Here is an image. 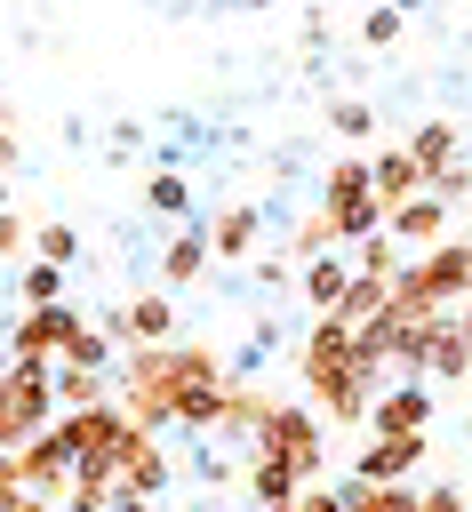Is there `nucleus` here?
Listing matches in <instances>:
<instances>
[{"instance_id":"423d86ee","label":"nucleus","mask_w":472,"mask_h":512,"mask_svg":"<svg viewBox=\"0 0 472 512\" xmlns=\"http://www.w3.org/2000/svg\"><path fill=\"white\" fill-rule=\"evenodd\" d=\"M104 328H112L120 344H168V336H176V288H144V296H128Z\"/></svg>"},{"instance_id":"ea45409f","label":"nucleus","mask_w":472,"mask_h":512,"mask_svg":"<svg viewBox=\"0 0 472 512\" xmlns=\"http://www.w3.org/2000/svg\"><path fill=\"white\" fill-rule=\"evenodd\" d=\"M248 8H264V0H248Z\"/></svg>"},{"instance_id":"f8f14e48","label":"nucleus","mask_w":472,"mask_h":512,"mask_svg":"<svg viewBox=\"0 0 472 512\" xmlns=\"http://www.w3.org/2000/svg\"><path fill=\"white\" fill-rule=\"evenodd\" d=\"M384 232H392V240H400V248H432V240H440V232H448V200H440V192H432V184H424V192H416V200H400V208H392V216H384Z\"/></svg>"},{"instance_id":"f257e3e1","label":"nucleus","mask_w":472,"mask_h":512,"mask_svg":"<svg viewBox=\"0 0 472 512\" xmlns=\"http://www.w3.org/2000/svg\"><path fill=\"white\" fill-rule=\"evenodd\" d=\"M224 352L216 344H184V336H168V344H120V376H112V400L144 424V432H200L208 440V424H216V400H224Z\"/></svg>"},{"instance_id":"412c9836","label":"nucleus","mask_w":472,"mask_h":512,"mask_svg":"<svg viewBox=\"0 0 472 512\" xmlns=\"http://www.w3.org/2000/svg\"><path fill=\"white\" fill-rule=\"evenodd\" d=\"M384 304H392V280H384V272H352V288H344L328 312H344V320L360 328V320H368V312H384Z\"/></svg>"},{"instance_id":"c9c22d12","label":"nucleus","mask_w":472,"mask_h":512,"mask_svg":"<svg viewBox=\"0 0 472 512\" xmlns=\"http://www.w3.org/2000/svg\"><path fill=\"white\" fill-rule=\"evenodd\" d=\"M456 328H464V336H472V296H464V304H456Z\"/></svg>"},{"instance_id":"aec40b11","label":"nucleus","mask_w":472,"mask_h":512,"mask_svg":"<svg viewBox=\"0 0 472 512\" xmlns=\"http://www.w3.org/2000/svg\"><path fill=\"white\" fill-rule=\"evenodd\" d=\"M408 152H416V168H424V184L456 160V128L448 120H424V128H408Z\"/></svg>"},{"instance_id":"2eb2a0df","label":"nucleus","mask_w":472,"mask_h":512,"mask_svg":"<svg viewBox=\"0 0 472 512\" xmlns=\"http://www.w3.org/2000/svg\"><path fill=\"white\" fill-rule=\"evenodd\" d=\"M256 232H264V208H256V200H232V208H224V216H216V224H208V248H216V256H232V264H240V256H248V248H256Z\"/></svg>"},{"instance_id":"393cba45","label":"nucleus","mask_w":472,"mask_h":512,"mask_svg":"<svg viewBox=\"0 0 472 512\" xmlns=\"http://www.w3.org/2000/svg\"><path fill=\"white\" fill-rule=\"evenodd\" d=\"M400 264H408V256H400V240H392V232H368V240H352V272H384V280H392Z\"/></svg>"},{"instance_id":"cd10ccee","label":"nucleus","mask_w":472,"mask_h":512,"mask_svg":"<svg viewBox=\"0 0 472 512\" xmlns=\"http://www.w3.org/2000/svg\"><path fill=\"white\" fill-rule=\"evenodd\" d=\"M320 248H344V232H336V216H328V208H312V216L296 224V240H288V256H320Z\"/></svg>"},{"instance_id":"5701e85b","label":"nucleus","mask_w":472,"mask_h":512,"mask_svg":"<svg viewBox=\"0 0 472 512\" xmlns=\"http://www.w3.org/2000/svg\"><path fill=\"white\" fill-rule=\"evenodd\" d=\"M64 272H72V264L24 256V272H16V296H24V304H56V296H64Z\"/></svg>"},{"instance_id":"e433bc0d","label":"nucleus","mask_w":472,"mask_h":512,"mask_svg":"<svg viewBox=\"0 0 472 512\" xmlns=\"http://www.w3.org/2000/svg\"><path fill=\"white\" fill-rule=\"evenodd\" d=\"M0 128H16V112H8V104H0Z\"/></svg>"},{"instance_id":"20e7f679","label":"nucleus","mask_w":472,"mask_h":512,"mask_svg":"<svg viewBox=\"0 0 472 512\" xmlns=\"http://www.w3.org/2000/svg\"><path fill=\"white\" fill-rule=\"evenodd\" d=\"M56 360H24V352H8V376H0V448H16V440H32L40 424H48V408H56Z\"/></svg>"},{"instance_id":"4be33fe9","label":"nucleus","mask_w":472,"mask_h":512,"mask_svg":"<svg viewBox=\"0 0 472 512\" xmlns=\"http://www.w3.org/2000/svg\"><path fill=\"white\" fill-rule=\"evenodd\" d=\"M304 480H296V464H280V456H248V496L256 504H288Z\"/></svg>"},{"instance_id":"c85d7f7f","label":"nucleus","mask_w":472,"mask_h":512,"mask_svg":"<svg viewBox=\"0 0 472 512\" xmlns=\"http://www.w3.org/2000/svg\"><path fill=\"white\" fill-rule=\"evenodd\" d=\"M32 256H48V264H80V224H64V216L40 224V232H32Z\"/></svg>"},{"instance_id":"0eeeda50","label":"nucleus","mask_w":472,"mask_h":512,"mask_svg":"<svg viewBox=\"0 0 472 512\" xmlns=\"http://www.w3.org/2000/svg\"><path fill=\"white\" fill-rule=\"evenodd\" d=\"M72 328H80V312H72L64 296H56V304H24V320L8 328V352H24V360H56Z\"/></svg>"},{"instance_id":"6ab92c4d","label":"nucleus","mask_w":472,"mask_h":512,"mask_svg":"<svg viewBox=\"0 0 472 512\" xmlns=\"http://www.w3.org/2000/svg\"><path fill=\"white\" fill-rule=\"evenodd\" d=\"M144 208L184 224V216H192V176H184V168H152V176H144Z\"/></svg>"},{"instance_id":"4468645a","label":"nucleus","mask_w":472,"mask_h":512,"mask_svg":"<svg viewBox=\"0 0 472 512\" xmlns=\"http://www.w3.org/2000/svg\"><path fill=\"white\" fill-rule=\"evenodd\" d=\"M424 376H440V384H464V376H472V336L456 328V312H448V320H432V344H424Z\"/></svg>"},{"instance_id":"72a5a7b5","label":"nucleus","mask_w":472,"mask_h":512,"mask_svg":"<svg viewBox=\"0 0 472 512\" xmlns=\"http://www.w3.org/2000/svg\"><path fill=\"white\" fill-rule=\"evenodd\" d=\"M0 176H16V128H0Z\"/></svg>"},{"instance_id":"7ed1b4c3","label":"nucleus","mask_w":472,"mask_h":512,"mask_svg":"<svg viewBox=\"0 0 472 512\" xmlns=\"http://www.w3.org/2000/svg\"><path fill=\"white\" fill-rule=\"evenodd\" d=\"M248 456H280V464H296V480H320V464H328V424H320V408H312V400H272L264 424L248 432Z\"/></svg>"},{"instance_id":"a211bd4d","label":"nucleus","mask_w":472,"mask_h":512,"mask_svg":"<svg viewBox=\"0 0 472 512\" xmlns=\"http://www.w3.org/2000/svg\"><path fill=\"white\" fill-rule=\"evenodd\" d=\"M344 288H352V256H304V304L312 312H328Z\"/></svg>"},{"instance_id":"bb28decb","label":"nucleus","mask_w":472,"mask_h":512,"mask_svg":"<svg viewBox=\"0 0 472 512\" xmlns=\"http://www.w3.org/2000/svg\"><path fill=\"white\" fill-rule=\"evenodd\" d=\"M368 128H376V112H368L360 96H336V104H328V136H344V144H368Z\"/></svg>"},{"instance_id":"f3484780","label":"nucleus","mask_w":472,"mask_h":512,"mask_svg":"<svg viewBox=\"0 0 472 512\" xmlns=\"http://www.w3.org/2000/svg\"><path fill=\"white\" fill-rule=\"evenodd\" d=\"M56 408H96V400H112V368H80V360H56Z\"/></svg>"},{"instance_id":"f03ea898","label":"nucleus","mask_w":472,"mask_h":512,"mask_svg":"<svg viewBox=\"0 0 472 512\" xmlns=\"http://www.w3.org/2000/svg\"><path fill=\"white\" fill-rule=\"evenodd\" d=\"M296 384L320 408V424H368V400H376L384 368L352 352V320L344 312H312V328L296 344Z\"/></svg>"},{"instance_id":"58836bf2","label":"nucleus","mask_w":472,"mask_h":512,"mask_svg":"<svg viewBox=\"0 0 472 512\" xmlns=\"http://www.w3.org/2000/svg\"><path fill=\"white\" fill-rule=\"evenodd\" d=\"M0 376H8V352H0Z\"/></svg>"},{"instance_id":"6e6552de","label":"nucleus","mask_w":472,"mask_h":512,"mask_svg":"<svg viewBox=\"0 0 472 512\" xmlns=\"http://www.w3.org/2000/svg\"><path fill=\"white\" fill-rule=\"evenodd\" d=\"M368 432H432V384L400 376L392 392H376L368 400Z\"/></svg>"},{"instance_id":"dca6fc26","label":"nucleus","mask_w":472,"mask_h":512,"mask_svg":"<svg viewBox=\"0 0 472 512\" xmlns=\"http://www.w3.org/2000/svg\"><path fill=\"white\" fill-rule=\"evenodd\" d=\"M264 408H272V392H248V384H224V400H216V440H248L256 424H264Z\"/></svg>"},{"instance_id":"9b49d317","label":"nucleus","mask_w":472,"mask_h":512,"mask_svg":"<svg viewBox=\"0 0 472 512\" xmlns=\"http://www.w3.org/2000/svg\"><path fill=\"white\" fill-rule=\"evenodd\" d=\"M208 264H216V248H208V224H176V232L160 240V288H192Z\"/></svg>"},{"instance_id":"a878e982","label":"nucleus","mask_w":472,"mask_h":512,"mask_svg":"<svg viewBox=\"0 0 472 512\" xmlns=\"http://www.w3.org/2000/svg\"><path fill=\"white\" fill-rule=\"evenodd\" d=\"M400 24H408V0H376V8L360 16V40H368V48H392Z\"/></svg>"},{"instance_id":"f704fd0d","label":"nucleus","mask_w":472,"mask_h":512,"mask_svg":"<svg viewBox=\"0 0 472 512\" xmlns=\"http://www.w3.org/2000/svg\"><path fill=\"white\" fill-rule=\"evenodd\" d=\"M112 512H160L152 496H112Z\"/></svg>"},{"instance_id":"2f4dec72","label":"nucleus","mask_w":472,"mask_h":512,"mask_svg":"<svg viewBox=\"0 0 472 512\" xmlns=\"http://www.w3.org/2000/svg\"><path fill=\"white\" fill-rule=\"evenodd\" d=\"M432 192H440L448 208H456V200H472V168H464V160H448V168L432 176Z\"/></svg>"},{"instance_id":"1a4fd4ad","label":"nucleus","mask_w":472,"mask_h":512,"mask_svg":"<svg viewBox=\"0 0 472 512\" xmlns=\"http://www.w3.org/2000/svg\"><path fill=\"white\" fill-rule=\"evenodd\" d=\"M432 456V432H368L360 448V480H408Z\"/></svg>"},{"instance_id":"79ce46f5","label":"nucleus","mask_w":472,"mask_h":512,"mask_svg":"<svg viewBox=\"0 0 472 512\" xmlns=\"http://www.w3.org/2000/svg\"><path fill=\"white\" fill-rule=\"evenodd\" d=\"M464 384H472V376H464Z\"/></svg>"},{"instance_id":"ddd939ff","label":"nucleus","mask_w":472,"mask_h":512,"mask_svg":"<svg viewBox=\"0 0 472 512\" xmlns=\"http://www.w3.org/2000/svg\"><path fill=\"white\" fill-rule=\"evenodd\" d=\"M168 480H176V456L160 448V432H144V440L120 456V488H112V496H160Z\"/></svg>"},{"instance_id":"4c0bfd02","label":"nucleus","mask_w":472,"mask_h":512,"mask_svg":"<svg viewBox=\"0 0 472 512\" xmlns=\"http://www.w3.org/2000/svg\"><path fill=\"white\" fill-rule=\"evenodd\" d=\"M8 200H16V192H8V176H0V208H8Z\"/></svg>"},{"instance_id":"a19ab883","label":"nucleus","mask_w":472,"mask_h":512,"mask_svg":"<svg viewBox=\"0 0 472 512\" xmlns=\"http://www.w3.org/2000/svg\"><path fill=\"white\" fill-rule=\"evenodd\" d=\"M464 240H472V224H464Z\"/></svg>"},{"instance_id":"9d476101","label":"nucleus","mask_w":472,"mask_h":512,"mask_svg":"<svg viewBox=\"0 0 472 512\" xmlns=\"http://www.w3.org/2000/svg\"><path fill=\"white\" fill-rule=\"evenodd\" d=\"M368 192H376V208L392 216L400 200H416L424 192V168H416V152L408 144H392V152H368Z\"/></svg>"},{"instance_id":"39448f33","label":"nucleus","mask_w":472,"mask_h":512,"mask_svg":"<svg viewBox=\"0 0 472 512\" xmlns=\"http://www.w3.org/2000/svg\"><path fill=\"white\" fill-rule=\"evenodd\" d=\"M320 208L336 216L344 248H352V240H368V232H384V208H376V192H368V160H360V152H344V160L320 176Z\"/></svg>"},{"instance_id":"c756f323","label":"nucleus","mask_w":472,"mask_h":512,"mask_svg":"<svg viewBox=\"0 0 472 512\" xmlns=\"http://www.w3.org/2000/svg\"><path fill=\"white\" fill-rule=\"evenodd\" d=\"M32 232H40V224L8 200V208H0V264H8V256H24V248H32Z\"/></svg>"},{"instance_id":"7c9ffc66","label":"nucleus","mask_w":472,"mask_h":512,"mask_svg":"<svg viewBox=\"0 0 472 512\" xmlns=\"http://www.w3.org/2000/svg\"><path fill=\"white\" fill-rule=\"evenodd\" d=\"M416 512H472V488H456V480H432V488H416Z\"/></svg>"},{"instance_id":"b1692460","label":"nucleus","mask_w":472,"mask_h":512,"mask_svg":"<svg viewBox=\"0 0 472 512\" xmlns=\"http://www.w3.org/2000/svg\"><path fill=\"white\" fill-rule=\"evenodd\" d=\"M112 344H120L112 328H96V320H80V328L64 336V352H56V360H80V368H104V360H112Z\"/></svg>"},{"instance_id":"473e14b6","label":"nucleus","mask_w":472,"mask_h":512,"mask_svg":"<svg viewBox=\"0 0 472 512\" xmlns=\"http://www.w3.org/2000/svg\"><path fill=\"white\" fill-rule=\"evenodd\" d=\"M288 512H344V496H336V488H312V480H304V488L288 496Z\"/></svg>"}]
</instances>
